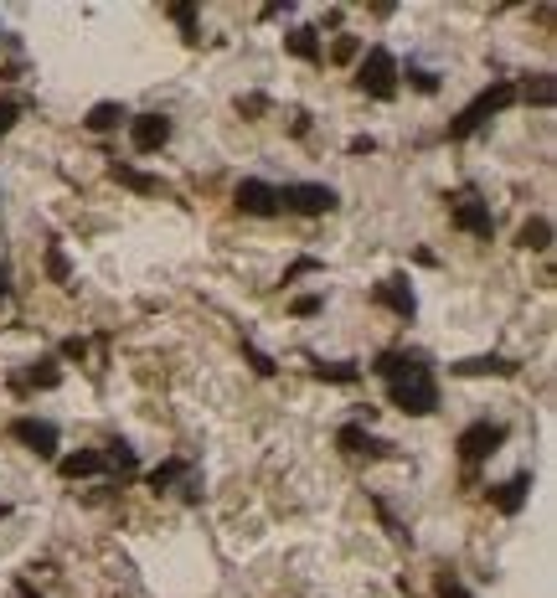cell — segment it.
Wrapping results in <instances>:
<instances>
[{"label": "cell", "mask_w": 557, "mask_h": 598, "mask_svg": "<svg viewBox=\"0 0 557 598\" xmlns=\"http://www.w3.org/2000/svg\"><path fill=\"white\" fill-rule=\"evenodd\" d=\"M372 372L387 382V397H393V408L413 413V418H429L439 408V382H433L429 362L423 356H408V351H383Z\"/></svg>", "instance_id": "obj_1"}, {"label": "cell", "mask_w": 557, "mask_h": 598, "mask_svg": "<svg viewBox=\"0 0 557 598\" xmlns=\"http://www.w3.org/2000/svg\"><path fill=\"white\" fill-rule=\"evenodd\" d=\"M511 104H516V83H511V78H495L485 94H475L460 114H454V125H449V140H470V135L485 125V119H495V114L511 109Z\"/></svg>", "instance_id": "obj_2"}, {"label": "cell", "mask_w": 557, "mask_h": 598, "mask_svg": "<svg viewBox=\"0 0 557 598\" xmlns=\"http://www.w3.org/2000/svg\"><path fill=\"white\" fill-rule=\"evenodd\" d=\"M356 88L372 98H393L398 94V57L387 47H366L362 63H356Z\"/></svg>", "instance_id": "obj_3"}, {"label": "cell", "mask_w": 557, "mask_h": 598, "mask_svg": "<svg viewBox=\"0 0 557 598\" xmlns=\"http://www.w3.org/2000/svg\"><path fill=\"white\" fill-rule=\"evenodd\" d=\"M449 222L470 237H485V243H491V233H495L491 202H480L475 191H454V196H449Z\"/></svg>", "instance_id": "obj_4"}, {"label": "cell", "mask_w": 557, "mask_h": 598, "mask_svg": "<svg viewBox=\"0 0 557 598\" xmlns=\"http://www.w3.org/2000/svg\"><path fill=\"white\" fill-rule=\"evenodd\" d=\"M279 206L294 212V217H325V212L335 206V191L320 186V181H294V186L279 191Z\"/></svg>", "instance_id": "obj_5"}, {"label": "cell", "mask_w": 557, "mask_h": 598, "mask_svg": "<svg viewBox=\"0 0 557 598\" xmlns=\"http://www.w3.org/2000/svg\"><path fill=\"white\" fill-rule=\"evenodd\" d=\"M501 444H506V428L485 418V424H470V428H464L460 439H454V449H460L464 464H480V459H491Z\"/></svg>", "instance_id": "obj_6"}, {"label": "cell", "mask_w": 557, "mask_h": 598, "mask_svg": "<svg viewBox=\"0 0 557 598\" xmlns=\"http://www.w3.org/2000/svg\"><path fill=\"white\" fill-rule=\"evenodd\" d=\"M129 140H134L140 155H155V150H165V140H171V119H165V114H134V119H129Z\"/></svg>", "instance_id": "obj_7"}, {"label": "cell", "mask_w": 557, "mask_h": 598, "mask_svg": "<svg viewBox=\"0 0 557 598\" xmlns=\"http://www.w3.org/2000/svg\"><path fill=\"white\" fill-rule=\"evenodd\" d=\"M233 202H238V212H248V217H274V212H279V186H269V181H243V186L233 191Z\"/></svg>", "instance_id": "obj_8"}, {"label": "cell", "mask_w": 557, "mask_h": 598, "mask_svg": "<svg viewBox=\"0 0 557 598\" xmlns=\"http://www.w3.org/2000/svg\"><path fill=\"white\" fill-rule=\"evenodd\" d=\"M11 439L26 444V449H36L42 459L57 454V428H52L47 418H16V424H11Z\"/></svg>", "instance_id": "obj_9"}, {"label": "cell", "mask_w": 557, "mask_h": 598, "mask_svg": "<svg viewBox=\"0 0 557 598\" xmlns=\"http://www.w3.org/2000/svg\"><path fill=\"white\" fill-rule=\"evenodd\" d=\"M372 299H377L383 310H393L398 320H413L418 315V299H413V289H408V279H383L377 289H372Z\"/></svg>", "instance_id": "obj_10"}, {"label": "cell", "mask_w": 557, "mask_h": 598, "mask_svg": "<svg viewBox=\"0 0 557 598\" xmlns=\"http://www.w3.org/2000/svg\"><path fill=\"white\" fill-rule=\"evenodd\" d=\"M526 495H532V470L511 474L506 485H491V505L501 511V516H516V511L526 505Z\"/></svg>", "instance_id": "obj_11"}, {"label": "cell", "mask_w": 557, "mask_h": 598, "mask_svg": "<svg viewBox=\"0 0 557 598\" xmlns=\"http://www.w3.org/2000/svg\"><path fill=\"white\" fill-rule=\"evenodd\" d=\"M335 444L346 449V454H372V459H387L393 454V444H383V439H372L362 424H346L341 434H335Z\"/></svg>", "instance_id": "obj_12"}, {"label": "cell", "mask_w": 557, "mask_h": 598, "mask_svg": "<svg viewBox=\"0 0 557 598\" xmlns=\"http://www.w3.org/2000/svg\"><path fill=\"white\" fill-rule=\"evenodd\" d=\"M449 372L454 377H511L516 362H506V356H470V362H454Z\"/></svg>", "instance_id": "obj_13"}, {"label": "cell", "mask_w": 557, "mask_h": 598, "mask_svg": "<svg viewBox=\"0 0 557 598\" xmlns=\"http://www.w3.org/2000/svg\"><path fill=\"white\" fill-rule=\"evenodd\" d=\"M284 52H289V57H300V63H320V57H325L315 26H294V32L284 36Z\"/></svg>", "instance_id": "obj_14"}, {"label": "cell", "mask_w": 557, "mask_h": 598, "mask_svg": "<svg viewBox=\"0 0 557 598\" xmlns=\"http://www.w3.org/2000/svg\"><path fill=\"white\" fill-rule=\"evenodd\" d=\"M57 474H63V480H88V474H104V454H98V449H78V454L57 459Z\"/></svg>", "instance_id": "obj_15"}, {"label": "cell", "mask_w": 557, "mask_h": 598, "mask_svg": "<svg viewBox=\"0 0 557 598\" xmlns=\"http://www.w3.org/2000/svg\"><path fill=\"white\" fill-rule=\"evenodd\" d=\"M83 125L94 129V135H109V129L129 125V109H124V104H114V98H104V104H94V109H88V119H83Z\"/></svg>", "instance_id": "obj_16"}, {"label": "cell", "mask_w": 557, "mask_h": 598, "mask_svg": "<svg viewBox=\"0 0 557 598\" xmlns=\"http://www.w3.org/2000/svg\"><path fill=\"white\" fill-rule=\"evenodd\" d=\"M109 175H114V181H119V186L140 191V196H155V191H160V181H155V175L134 171V165H124V160H114V165H109Z\"/></svg>", "instance_id": "obj_17"}, {"label": "cell", "mask_w": 557, "mask_h": 598, "mask_svg": "<svg viewBox=\"0 0 557 598\" xmlns=\"http://www.w3.org/2000/svg\"><path fill=\"white\" fill-rule=\"evenodd\" d=\"M516 243L532 248V253H547V248H552V222H547V217H526L522 233H516Z\"/></svg>", "instance_id": "obj_18"}, {"label": "cell", "mask_w": 557, "mask_h": 598, "mask_svg": "<svg viewBox=\"0 0 557 598\" xmlns=\"http://www.w3.org/2000/svg\"><path fill=\"white\" fill-rule=\"evenodd\" d=\"M26 382H32V387H42V393L63 387V366H57V356H42V362H32V366H26Z\"/></svg>", "instance_id": "obj_19"}, {"label": "cell", "mask_w": 557, "mask_h": 598, "mask_svg": "<svg viewBox=\"0 0 557 598\" xmlns=\"http://www.w3.org/2000/svg\"><path fill=\"white\" fill-rule=\"evenodd\" d=\"M552 94H557L552 73H537V78L526 83V88H516V98H526V104H537V109H547V104H552Z\"/></svg>", "instance_id": "obj_20"}, {"label": "cell", "mask_w": 557, "mask_h": 598, "mask_svg": "<svg viewBox=\"0 0 557 598\" xmlns=\"http://www.w3.org/2000/svg\"><path fill=\"white\" fill-rule=\"evenodd\" d=\"M104 470L134 474V470H140V454H134V449H129L124 439H114V444H109V454H104Z\"/></svg>", "instance_id": "obj_21"}, {"label": "cell", "mask_w": 557, "mask_h": 598, "mask_svg": "<svg viewBox=\"0 0 557 598\" xmlns=\"http://www.w3.org/2000/svg\"><path fill=\"white\" fill-rule=\"evenodd\" d=\"M315 377L320 382H335V387H351V382L362 377V366H351V362H331V366H325V362H320Z\"/></svg>", "instance_id": "obj_22"}, {"label": "cell", "mask_w": 557, "mask_h": 598, "mask_svg": "<svg viewBox=\"0 0 557 598\" xmlns=\"http://www.w3.org/2000/svg\"><path fill=\"white\" fill-rule=\"evenodd\" d=\"M186 474V459H165V464H155L150 470V490H165V485H175Z\"/></svg>", "instance_id": "obj_23"}, {"label": "cell", "mask_w": 557, "mask_h": 598, "mask_svg": "<svg viewBox=\"0 0 557 598\" xmlns=\"http://www.w3.org/2000/svg\"><path fill=\"white\" fill-rule=\"evenodd\" d=\"M171 21L181 26V32H186V42H202V26H196V5H186V0H181V5H171Z\"/></svg>", "instance_id": "obj_24"}, {"label": "cell", "mask_w": 557, "mask_h": 598, "mask_svg": "<svg viewBox=\"0 0 557 598\" xmlns=\"http://www.w3.org/2000/svg\"><path fill=\"white\" fill-rule=\"evenodd\" d=\"M47 274H52V284H67V279H73V268H67V253L57 248V243L47 248Z\"/></svg>", "instance_id": "obj_25"}, {"label": "cell", "mask_w": 557, "mask_h": 598, "mask_svg": "<svg viewBox=\"0 0 557 598\" xmlns=\"http://www.w3.org/2000/svg\"><path fill=\"white\" fill-rule=\"evenodd\" d=\"M243 356H248V366H254L258 377H274V372H279V366H274V356H264L254 341H243Z\"/></svg>", "instance_id": "obj_26"}, {"label": "cell", "mask_w": 557, "mask_h": 598, "mask_svg": "<svg viewBox=\"0 0 557 598\" xmlns=\"http://www.w3.org/2000/svg\"><path fill=\"white\" fill-rule=\"evenodd\" d=\"M331 57H335V63H356V57H362V42H356V36H335Z\"/></svg>", "instance_id": "obj_27"}, {"label": "cell", "mask_w": 557, "mask_h": 598, "mask_svg": "<svg viewBox=\"0 0 557 598\" xmlns=\"http://www.w3.org/2000/svg\"><path fill=\"white\" fill-rule=\"evenodd\" d=\"M408 83L418 94H439V73H429V67H408Z\"/></svg>", "instance_id": "obj_28"}, {"label": "cell", "mask_w": 557, "mask_h": 598, "mask_svg": "<svg viewBox=\"0 0 557 598\" xmlns=\"http://www.w3.org/2000/svg\"><path fill=\"white\" fill-rule=\"evenodd\" d=\"M304 274H320V258H310V253H304V258H294V264L284 268V284L304 279Z\"/></svg>", "instance_id": "obj_29"}, {"label": "cell", "mask_w": 557, "mask_h": 598, "mask_svg": "<svg viewBox=\"0 0 557 598\" xmlns=\"http://www.w3.org/2000/svg\"><path fill=\"white\" fill-rule=\"evenodd\" d=\"M16 119H21V104H16V98H0V135L16 125Z\"/></svg>", "instance_id": "obj_30"}, {"label": "cell", "mask_w": 557, "mask_h": 598, "mask_svg": "<svg viewBox=\"0 0 557 598\" xmlns=\"http://www.w3.org/2000/svg\"><path fill=\"white\" fill-rule=\"evenodd\" d=\"M294 315H320V294H300L294 299Z\"/></svg>", "instance_id": "obj_31"}, {"label": "cell", "mask_w": 557, "mask_h": 598, "mask_svg": "<svg viewBox=\"0 0 557 598\" xmlns=\"http://www.w3.org/2000/svg\"><path fill=\"white\" fill-rule=\"evenodd\" d=\"M63 356H67V362H83V356H88V341H78V335L63 341Z\"/></svg>", "instance_id": "obj_32"}, {"label": "cell", "mask_w": 557, "mask_h": 598, "mask_svg": "<svg viewBox=\"0 0 557 598\" xmlns=\"http://www.w3.org/2000/svg\"><path fill=\"white\" fill-rule=\"evenodd\" d=\"M346 150H351V155H372V150H377V140H372V135H356Z\"/></svg>", "instance_id": "obj_33"}, {"label": "cell", "mask_w": 557, "mask_h": 598, "mask_svg": "<svg viewBox=\"0 0 557 598\" xmlns=\"http://www.w3.org/2000/svg\"><path fill=\"white\" fill-rule=\"evenodd\" d=\"M238 109L243 114H264V109H269V98H258V94L254 98H238Z\"/></svg>", "instance_id": "obj_34"}, {"label": "cell", "mask_w": 557, "mask_h": 598, "mask_svg": "<svg viewBox=\"0 0 557 598\" xmlns=\"http://www.w3.org/2000/svg\"><path fill=\"white\" fill-rule=\"evenodd\" d=\"M5 294H11V264L0 258V304H5Z\"/></svg>", "instance_id": "obj_35"}, {"label": "cell", "mask_w": 557, "mask_h": 598, "mask_svg": "<svg viewBox=\"0 0 557 598\" xmlns=\"http://www.w3.org/2000/svg\"><path fill=\"white\" fill-rule=\"evenodd\" d=\"M16 598H32V588H26V583H21V588H16Z\"/></svg>", "instance_id": "obj_36"}, {"label": "cell", "mask_w": 557, "mask_h": 598, "mask_svg": "<svg viewBox=\"0 0 557 598\" xmlns=\"http://www.w3.org/2000/svg\"><path fill=\"white\" fill-rule=\"evenodd\" d=\"M5 511H11V505H0V516H5Z\"/></svg>", "instance_id": "obj_37"}]
</instances>
